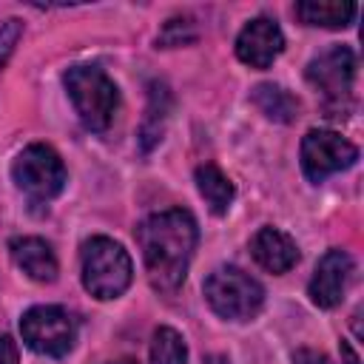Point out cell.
Instances as JSON below:
<instances>
[{
  "instance_id": "7c38bea8",
  "label": "cell",
  "mask_w": 364,
  "mask_h": 364,
  "mask_svg": "<svg viewBox=\"0 0 364 364\" xmlns=\"http://www.w3.org/2000/svg\"><path fill=\"white\" fill-rule=\"evenodd\" d=\"M9 253L14 264L34 282H54L57 279V256L51 245L40 236H14L9 242Z\"/></svg>"
},
{
  "instance_id": "8fae6325",
  "label": "cell",
  "mask_w": 364,
  "mask_h": 364,
  "mask_svg": "<svg viewBox=\"0 0 364 364\" xmlns=\"http://www.w3.org/2000/svg\"><path fill=\"white\" fill-rule=\"evenodd\" d=\"M250 253L259 267L267 273H287L299 262V247L293 236H287L279 228H259L256 236L250 239Z\"/></svg>"
},
{
  "instance_id": "603a6c76",
  "label": "cell",
  "mask_w": 364,
  "mask_h": 364,
  "mask_svg": "<svg viewBox=\"0 0 364 364\" xmlns=\"http://www.w3.org/2000/svg\"><path fill=\"white\" fill-rule=\"evenodd\" d=\"M111 364H136V361H131V358H122V361H111Z\"/></svg>"
},
{
  "instance_id": "2e32d148",
  "label": "cell",
  "mask_w": 364,
  "mask_h": 364,
  "mask_svg": "<svg viewBox=\"0 0 364 364\" xmlns=\"http://www.w3.org/2000/svg\"><path fill=\"white\" fill-rule=\"evenodd\" d=\"M253 102L256 108L267 117V119H276V122H293L299 117V100L284 91L282 85H273V82H262L253 88Z\"/></svg>"
},
{
  "instance_id": "52a82bcc",
  "label": "cell",
  "mask_w": 364,
  "mask_h": 364,
  "mask_svg": "<svg viewBox=\"0 0 364 364\" xmlns=\"http://www.w3.org/2000/svg\"><path fill=\"white\" fill-rule=\"evenodd\" d=\"M23 341L40 355H65L77 341V321L57 304H37L20 318Z\"/></svg>"
},
{
  "instance_id": "d6986e66",
  "label": "cell",
  "mask_w": 364,
  "mask_h": 364,
  "mask_svg": "<svg viewBox=\"0 0 364 364\" xmlns=\"http://www.w3.org/2000/svg\"><path fill=\"white\" fill-rule=\"evenodd\" d=\"M0 364H20V350L11 336H0Z\"/></svg>"
},
{
  "instance_id": "5bb4252c",
  "label": "cell",
  "mask_w": 364,
  "mask_h": 364,
  "mask_svg": "<svg viewBox=\"0 0 364 364\" xmlns=\"http://www.w3.org/2000/svg\"><path fill=\"white\" fill-rule=\"evenodd\" d=\"M355 3H338V0H301L296 3V17L307 26L321 28H344L355 17Z\"/></svg>"
},
{
  "instance_id": "9a60e30c",
  "label": "cell",
  "mask_w": 364,
  "mask_h": 364,
  "mask_svg": "<svg viewBox=\"0 0 364 364\" xmlns=\"http://www.w3.org/2000/svg\"><path fill=\"white\" fill-rule=\"evenodd\" d=\"M193 179H196V188H199V193H202L205 205L210 208V213L225 216V213H228V208H230V202H233V196H236L233 182H230V179H228V176H225L213 162L199 165V168H196V173H193Z\"/></svg>"
},
{
  "instance_id": "4fadbf2b",
  "label": "cell",
  "mask_w": 364,
  "mask_h": 364,
  "mask_svg": "<svg viewBox=\"0 0 364 364\" xmlns=\"http://www.w3.org/2000/svg\"><path fill=\"white\" fill-rule=\"evenodd\" d=\"M168 111H171V91H168L165 82H156L154 80L148 85V111H145V119L139 125V148L145 154L162 139Z\"/></svg>"
},
{
  "instance_id": "9c48e42d",
  "label": "cell",
  "mask_w": 364,
  "mask_h": 364,
  "mask_svg": "<svg viewBox=\"0 0 364 364\" xmlns=\"http://www.w3.org/2000/svg\"><path fill=\"white\" fill-rule=\"evenodd\" d=\"M353 256L347 250H327L318 262H316V270L310 276V284H307V293H310V301L316 307H336L341 299H344V290L353 279Z\"/></svg>"
},
{
  "instance_id": "ba28073f",
  "label": "cell",
  "mask_w": 364,
  "mask_h": 364,
  "mask_svg": "<svg viewBox=\"0 0 364 364\" xmlns=\"http://www.w3.org/2000/svg\"><path fill=\"white\" fill-rule=\"evenodd\" d=\"M355 159H358V148L336 131L313 128L301 139V171L313 185L324 182L338 171L353 168Z\"/></svg>"
},
{
  "instance_id": "7a4b0ae2",
  "label": "cell",
  "mask_w": 364,
  "mask_h": 364,
  "mask_svg": "<svg viewBox=\"0 0 364 364\" xmlns=\"http://www.w3.org/2000/svg\"><path fill=\"white\" fill-rule=\"evenodd\" d=\"M80 267H82V287L102 301L122 296L134 279V264L128 250L108 236H91L88 242H82Z\"/></svg>"
},
{
  "instance_id": "277c9868",
  "label": "cell",
  "mask_w": 364,
  "mask_h": 364,
  "mask_svg": "<svg viewBox=\"0 0 364 364\" xmlns=\"http://www.w3.org/2000/svg\"><path fill=\"white\" fill-rule=\"evenodd\" d=\"M210 310L230 321H250L264 304V287L239 267H216L205 279Z\"/></svg>"
},
{
  "instance_id": "30bf717a",
  "label": "cell",
  "mask_w": 364,
  "mask_h": 364,
  "mask_svg": "<svg viewBox=\"0 0 364 364\" xmlns=\"http://www.w3.org/2000/svg\"><path fill=\"white\" fill-rule=\"evenodd\" d=\"M284 48V34L276 20L253 17L236 37V57L250 68H267Z\"/></svg>"
},
{
  "instance_id": "6da1fadb",
  "label": "cell",
  "mask_w": 364,
  "mask_h": 364,
  "mask_svg": "<svg viewBox=\"0 0 364 364\" xmlns=\"http://www.w3.org/2000/svg\"><path fill=\"white\" fill-rule=\"evenodd\" d=\"M196 239H199L196 219L185 208H168V210L151 213L136 228L145 273L156 290L173 293L185 282Z\"/></svg>"
},
{
  "instance_id": "44dd1931",
  "label": "cell",
  "mask_w": 364,
  "mask_h": 364,
  "mask_svg": "<svg viewBox=\"0 0 364 364\" xmlns=\"http://www.w3.org/2000/svg\"><path fill=\"white\" fill-rule=\"evenodd\" d=\"M338 347H341V358H344V364H361V361H358V355L353 353V347H350L347 341H341Z\"/></svg>"
},
{
  "instance_id": "8992f818",
  "label": "cell",
  "mask_w": 364,
  "mask_h": 364,
  "mask_svg": "<svg viewBox=\"0 0 364 364\" xmlns=\"http://www.w3.org/2000/svg\"><path fill=\"white\" fill-rule=\"evenodd\" d=\"M11 176H14V185L28 199L48 202L65 185V165L54 148L34 142L17 154V159L11 165Z\"/></svg>"
},
{
  "instance_id": "ac0fdd59",
  "label": "cell",
  "mask_w": 364,
  "mask_h": 364,
  "mask_svg": "<svg viewBox=\"0 0 364 364\" xmlns=\"http://www.w3.org/2000/svg\"><path fill=\"white\" fill-rule=\"evenodd\" d=\"M20 34H23V20H17V17H9V20L0 26V71H3L6 60L11 57V51H14V46H17Z\"/></svg>"
},
{
  "instance_id": "5b68a950",
  "label": "cell",
  "mask_w": 364,
  "mask_h": 364,
  "mask_svg": "<svg viewBox=\"0 0 364 364\" xmlns=\"http://www.w3.org/2000/svg\"><path fill=\"white\" fill-rule=\"evenodd\" d=\"M307 82L321 94L333 117H347L355 85V54L347 46H330L307 63Z\"/></svg>"
},
{
  "instance_id": "7402d4cb",
  "label": "cell",
  "mask_w": 364,
  "mask_h": 364,
  "mask_svg": "<svg viewBox=\"0 0 364 364\" xmlns=\"http://www.w3.org/2000/svg\"><path fill=\"white\" fill-rule=\"evenodd\" d=\"M205 364H230V361H228V355H208Z\"/></svg>"
},
{
  "instance_id": "e0dca14e",
  "label": "cell",
  "mask_w": 364,
  "mask_h": 364,
  "mask_svg": "<svg viewBox=\"0 0 364 364\" xmlns=\"http://www.w3.org/2000/svg\"><path fill=\"white\" fill-rule=\"evenodd\" d=\"M188 347L173 327H156L151 338V364H185Z\"/></svg>"
},
{
  "instance_id": "3957f363",
  "label": "cell",
  "mask_w": 364,
  "mask_h": 364,
  "mask_svg": "<svg viewBox=\"0 0 364 364\" xmlns=\"http://www.w3.org/2000/svg\"><path fill=\"white\" fill-rule=\"evenodd\" d=\"M77 117L88 131H108L119 108V91L100 65H74L63 77Z\"/></svg>"
},
{
  "instance_id": "ffe728a7",
  "label": "cell",
  "mask_w": 364,
  "mask_h": 364,
  "mask_svg": "<svg viewBox=\"0 0 364 364\" xmlns=\"http://www.w3.org/2000/svg\"><path fill=\"white\" fill-rule=\"evenodd\" d=\"M293 364H333V361L324 353H316V350H296Z\"/></svg>"
}]
</instances>
